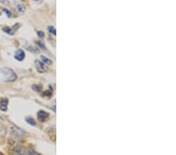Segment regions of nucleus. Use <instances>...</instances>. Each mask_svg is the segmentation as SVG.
<instances>
[{"mask_svg": "<svg viewBox=\"0 0 176 155\" xmlns=\"http://www.w3.org/2000/svg\"><path fill=\"white\" fill-rule=\"evenodd\" d=\"M19 26L20 24H16L15 25L13 26L12 28H10V27H5V28H3V31H5L6 33H7L8 34H10V35H13V34H14V33L16 32V31L19 28Z\"/></svg>", "mask_w": 176, "mask_h": 155, "instance_id": "obj_4", "label": "nucleus"}, {"mask_svg": "<svg viewBox=\"0 0 176 155\" xmlns=\"http://www.w3.org/2000/svg\"><path fill=\"white\" fill-rule=\"evenodd\" d=\"M25 57V53L24 52L23 50H18L15 52V54H14V58L17 60H19V61H22L23 60Z\"/></svg>", "mask_w": 176, "mask_h": 155, "instance_id": "obj_7", "label": "nucleus"}, {"mask_svg": "<svg viewBox=\"0 0 176 155\" xmlns=\"http://www.w3.org/2000/svg\"><path fill=\"white\" fill-rule=\"evenodd\" d=\"M22 1H24V0H22Z\"/></svg>", "mask_w": 176, "mask_h": 155, "instance_id": "obj_20", "label": "nucleus"}, {"mask_svg": "<svg viewBox=\"0 0 176 155\" xmlns=\"http://www.w3.org/2000/svg\"><path fill=\"white\" fill-rule=\"evenodd\" d=\"M38 46H40V47H41V48H42V49H44V50H45V45H44V44H42V43L41 42H38Z\"/></svg>", "mask_w": 176, "mask_h": 155, "instance_id": "obj_17", "label": "nucleus"}, {"mask_svg": "<svg viewBox=\"0 0 176 155\" xmlns=\"http://www.w3.org/2000/svg\"><path fill=\"white\" fill-rule=\"evenodd\" d=\"M8 99L0 98V110L2 111H6L7 105H8Z\"/></svg>", "mask_w": 176, "mask_h": 155, "instance_id": "obj_8", "label": "nucleus"}, {"mask_svg": "<svg viewBox=\"0 0 176 155\" xmlns=\"http://www.w3.org/2000/svg\"><path fill=\"white\" fill-rule=\"evenodd\" d=\"M26 121L28 123L29 125H36V122L35 121V120L32 118V117H26Z\"/></svg>", "mask_w": 176, "mask_h": 155, "instance_id": "obj_11", "label": "nucleus"}, {"mask_svg": "<svg viewBox=\"0 0 176 155\" xmlns=\"http://www.w3.org/2000/svg\"><path fill=\"white\" fill-rule=\"evenodd\" d=\"M2 10H3V12L5 13V14H6V15L8 16V17H11V13L8 10H6V9H2Z\"/></svg>", "mask_w": 176, "mask_h": 155, "instance_id": "obj_15", "label": "nucleus"}, {"mask_svg": "<svg viewBox=\"0 0 176 155\" xmlns=\"http://www.w3.org/2000/svg\"><path fill=\"white\" fill-rule=\"evenodd\" d=\"M34 1H38V0H34Z\"/></svg>", "mask_w": 176, "mask_h": 155, "instance_id": "obj_19", "label": "nucleus"}, {"mask_svg": "<svg viewBox=\"0 0 176 155\" xmlns=\"http://www.w3.org/2000/svg\"><path fill=\"white\" fill-rule=\"evenodd\" d=\"M41 60H42V63H44V64H49V65L52 64V61H51V60L47 58V57H45V56H41Z\"/></svg>", "mask_w": 176, "mask_h": 155, "instance_id": "obj_9", "label": "nucleus"}, {"mask_svg": "<svg viewBox=\"0 0 176 155\" xmlns=\"http://www.w3.org/2000/svg\"><path fill=\"white\" fill-rule=\"evenodd\" d=\"M0 15H1V14H0Z\"/></svg>", "mask_w": 176, "mask_h": 155, "instance_id": "obj_21", "label": "nucleus"}, {"mask_svg": "<svg viewBox=\"0 0 176 155\" xmlns=\"http://www.w3.org/2000/svg\"><path fill=\"white\" fill-rule=\"evenodd\" d=\"M0 2L3 4H6V5H9L10 4V2L8 0H0Z\"/></svg>", "mask_w": 176, "mask_h": 155, "instance_id": "obj_18", "label": "nucleus"}, {"mask_svg": "<svg viewBox=\"0 0 176 155\" xmlns=\"http://www.w3.org/2000/svg\"><path fill=\"white\" fill-rule=\"evenodd\" d=\"M18 11H20L21 13H24V10H25V7H24L23 5H18Z\"/></svg>", "mask_w": 176, "mask_h": 155, "instance_id": "obj_14", "label": "nucleus"}, {"mask_svg": "<svg viewBox=\"0 0 176 155\" xmlns=\"http://www.w3.org/2000/svg\"><path fill=\"white\" fill-rule=\"evenodd\" d=\"M33 89L35 90V91H38V92H40L41 89V85H34L32 86Z\"/></svg>", "mask_w": 176, "mask_h": 155, "instance_id": "obj_13", "label": "nucleus"}, {"mask_svg": "<svg viewBox=\"0 0 176 155\" xmlns=\"http://www.w3.org/2000/svg\"><path fill=\"white\" fill-rule=\"evenodd\" d=\"M37 116H38V121H40L41 122H45L49 117V114L44 110H39L37 114Z\"/></svg>", "mask_w": 176, "mask_h": 155, "instance_id": "obj_3", "label": "nucleus"}, {"mask_svg": "<svg viewBox=\"0 0 176 155\" xmlns=\"http://www.w3.org/2000/svg\"><path fill=\"white\" fill-rule=\"evenodd\" d=\"M0 73L3 75L4 80L7 82H11L14 81L17 79V74H15L12 69L8 68V67H2L0 69Z\"/></svg>", "mask_w": 176, "mask_h": 155, "instance_id": "obj_1", "label": "nucleus"}, {"mask_svg": "<svg viewBox=\"0 0 176 155\" xmlns=\"http://www.w3.org/2000/svg\"><path fill=\"white\" fill-rule=\"evenodd\" d=\"M35 67H36L37 71L39 73H43L46 71L47 70V67H45V64L39 61V60H35Z\"/></svg>", "mask_w": 176, "mask_h": 155, "instance_id": "obj_5", "label": "nucleus"}, {"mask_svg": "<svg viewBox=\"0 0 176 155\" xmlns=\"http://www.w3.org/2000/svg\"><path fill=\"white\" fill-rule=\"evenodd\" d=\"M14 155H40L35 150L31 149L24 147V146H17L14 150Z\"/></svg>", "mask_w": 176, "mask_h": 155, "instance_id": "obj_2", "label": "nucleus"}, {"mask_svg": "<svg viewBox=\"0 0 176 155\" xmlns=\"http://www.w3.org/2000/svg\"><path fill=\"white\" fill-rule=\"evenodd\" d=\"M37 33H38V35L40 37V38H42V37H44V35H45V34H44V33L41 31H38Z\"/></svg>", "mask_w": 176, "mask_h": 155, "instance_id": "obj_16", "label": "nucleus"}, {"mask_svg": "<svg viewBox=\"0 0 176 155\" xmlns=\"http://www.w3.org/2000/svg\"><path fill=\"white\" fill-rule=\"evenodd\" d=\"M25 48H26L28 51H31V52H32V53H37V52L38 51V49L35 48V47L33 46L28 45V46H25Z\"/></svg>", "mask_w": 176, "mask_h": 155, "instance_id": "obj_10", "label": "nucleus"}, {"mask_svg": "<svg viewBox=\"0 0 176 155\" xmlns=\"http://www.w3.org/2000/svg\"><path fill=\"white\" fill-rule=\"evenodd\" d=\"M48 31H49L50 33H52L53 34H54V35H56V34H57V31H56L55 28L53 27V26H49V27H48Z\"/></svg>", "mask_w": 176, "mask_h": 155, "instance_id": "obj_12", "label": "nucleus"}, {"mask_svg": "<svg viewBox=\"0 0 176 155\" xmlns=\"http://www.w3.org/2000/svg\"><path fill=\"white\" fill-rule=\"evenodd\" d=\"M11 133H12L13 135H14L15 136H17V137H21V136L24 135V133L23 130H21V129L16 127V126L14 125L11 127Z\"/></svg>", "mask_w": 176, "mask_h": 155, "instance_id": "obj_6", "label": "nucleus"}]
</instances>
